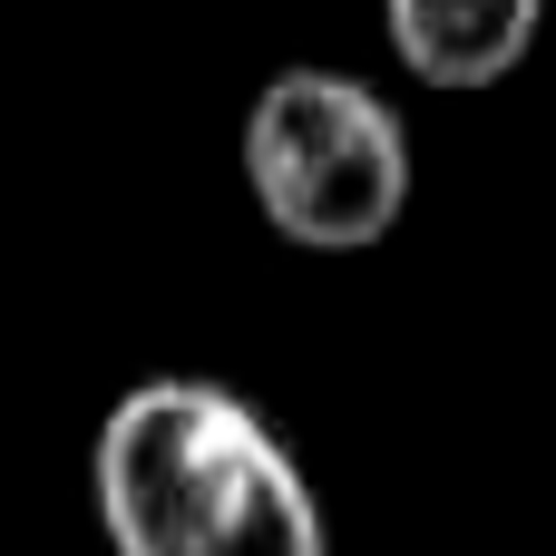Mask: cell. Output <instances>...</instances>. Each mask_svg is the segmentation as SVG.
I'll list each match as a JSON object with an SVG mask.
<instances>
[{
  "label": "cell",
  "mask_w": 556,
  "mask_h": 556,
  "mask_svg": "<svg viewBox=\"0 0 556 556\" xmlns=\"http://www.w3.org/2000/svg\"><path fill=\"white\" fill-rule=\"evenodd\" d=\"M547 0H381L391 59L420 88H498L538 49Z\"/></svg>",
  "instance_id": "cell-3"
},
{
  "label": "cell",
  "mask_w": 556,
  "mask_h": 556,
  "mask_svg": "<svg viewBox=\"0 0 556 556\" xmlns=\"http://www.w3.org/2000/svg\"><path fill=\"white\" fill-rule=\"evenodd\" d=\"M244 186L303 254H362L410 215V127L342 68H283L244 108Z\"/></svg>",
  "instance_id": "cell-2"
},
{
  "label": "cell",
  "mask_w": 556,
  "mask_h": 556,
  "mask_svg": "<svg viewBox=\"0 0 556 556\" xmlns=\"http://www.w3.org/2000/svg\"><path fill=\"white\" fill-rule=\"evenodd\" d=\"M108 556H332L293 450L215 381H137L98 430Z\"/></svg>",
  "instance_id": "cell-1"
}]
</instances>
